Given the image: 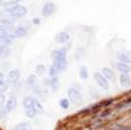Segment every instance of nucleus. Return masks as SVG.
Segmentation results:
<instances>
[{"label":"nucleus","instance_id":"nucleus-1","mask_svg":"<svg viewBox=\"0 0 131 130\" xmlns=\"http://www.w3.org/2000/svg\"><path fill=\"white\" fill-rule=\"evenodd\" d=\"M7 13H9V15L15 19H19L22 17H24L27 14V9L25 8L22 5H16L15 7H13L12 9H9Z\"/></svg>","mask_w":131,"mask_h":130},{"label":"nucleus","instance_id":"nucleus-2","mask_svg":"<svg viewBox=\"0 0 131 130\" xmlns=\"http://www.w3.org/2000/svg\"><path fill=\"white\" fill-rule=\"evenodd\" d=\"M67 95H69V99L73 104H80L82 102L81 92L74 87H70L69 90H67Z\"/></svg>","mask_w":131,"mask_h":130},{"label":"nucleus","instance_id":"nucleus-3","mask_svg":"<svg viewBox=\"0 0 131 130\" xmlns=\"http://www.w3.org/2000/svg\"><path fill=\"white\" fill-rule=\"evenodd\" d=\"M94 79H95L96 83H97L100 88H103L104 90H108V89H110V81L103 75L102 72H95Z\"/></svg>","mask_w":131,"mask_h":130},{"label":"nucleus","instance_id":"nucleus-4","mask_svg":"<svg viewBox=\"0 0 131 130\" xmlns=\"http://www.w3.org/2000/svg\"><path fill=\"white\" fill-rule=\"evenodd\" d=\"M19 79H21V71L18 69H14L8 73L6 82L10 86V84H15L16 82H18Z\"/></svg>","mask_w":131,"mask_h":130},{"label":"nucleus","instance_id":"nucleus-5","mask_svg":"<svg viewBox=\"0 0 131 130\" xmlns=\"http://www.w3.org/2000/svg\"><path fill=\"white\" fill-rule=\"evenodd\" d=\"M14 30V25L8 19H5V18H1L0 19V32L2 34H8Z\"/></svg>","mask_w":131,"mask_h":130},{"label":"nucleus","instance_id":"nucleus-6","mask_svg":"<svg viewBox=\"0 0 131 130\" xmlns=\"http://www.w3.org/2000/svg\"><path fill=\"white\" fill-rule=\"evenodd\" d=\"M54 66L58 70V72L65 71L67 67V59L66 57H57L54 59Z\"/></svg>","mask_w":131,"mask_h":130},{"label":"nucleus","instance_id":"nucleus-7","mask_svg":"<svg viewBox=\"0 0 131 130\" xmlns=\"http://www.w3.org/2000/svg\"><path fill=\"white\" fill-rule=\"evenodd\" d=\"M55 10H56V6H55V4H52V2H47V4L42 7L41 14H42L43 17H49Z\"/></svg>","mask_w":131,"mask_h":130},{"label":"nucleus","instance_id":"nucleus-8","mask_svg":"<svg viewBox=\"0 0 131 130\" xmlns=\"http://www.w3.org/2000/svg\"><path fill=\"white\" fill-rule=\"evenodd\" d=\"M27 34V30L23 26H16L10 32L12 38H23Z\"/></svg>","mask_w":131,"mask_h":130},{"label":"nucleus","instance_id":"nucleus-9","mask_svg":"<svg viewBox=\"0 0 131 130\" xmlns=\"http://www.w3.org/2000/svg\"><path fill=\"white\" fill-rule=\"evenodd\" d=\"M55 41L59 45H64L66 42L70 41V34L67 32H58V33L55 36Z\"/></svg>","mask_w":131,"mask_h":130},{"label":"nucleus","instance_id":"nucleus-10","mask_svg":"<svg viewBox=\"0 0 131 130\" xmlns=\"http://www.w3.org/2000/svg\"><path fill=\"white\" fill-rule=\"evenodd\" d=\"M5 107L7 109L8 113H9V112L14 111V110L17 107V99H16V97H14V96L9 97V98L7 99V103H6V105H5Z\"/></svg>","mask_w":131,"mask_h":130},{"label":"nucleus","instance_id":"nucleus-11","mask_svg":"<svg viewBox=\"0 0 131 130\" xmlns=\"http://www.w3.org/2000/svg\"><path fill=\"white\" fill-rule=\"evenodd\" d=\"M102 74L108 80V81H112V82L115 81V73L113 72V70L108 69V67H103L102 69Z\"/></svg>","mask_w":131,"mask_h":130},{"label":"nucleus","instance_id":"nucleus-12","mask_svg":"<svg viewBox=\"0 0 131 130\" xmlns=\"http://www.w3.org/2000/svg\"><path fill=\"white\" fill-rule=\"evenodd\" d=\"M116 69L119 70L120 73L129 74L131 72V65L130 64H125V63H121V62H117V63H116Z\"/></svg>","mask_w":131,"mask_h":130},{"label":"nucleus","instance_id":"nucleus-13","mask_svg":"<svg viewBox=\"0 0 131 130\" xmlns=\"http://www.w3.org/2000/svg\"><path fill=\"white\" fill-rule=\"evenodd\" d=\"M34 99L36 98H33V97H31V96H26V97H24L23 98V106H24V109L25 110H30V109H34Z\"/></svg>","mask_w":131,"mask_h":130},{"label":"nucleus","instance_id":"nucleus-14","mask_svg":"<svg viewBox=\"0 0 131 130\" xmlns=\"http://www.w3.org/2000/svg\"><path fill=\"white\" fill-rule=\"evenodd\" d=\"M13 44V39H12V36L10 34H1L0 36V45L1 46H10Z\"/></svg>","mask_w":131,"mask_h":130},{"label":"nucleus","instance_id":"nucleus-15","mask_svg":"<svg viewBox=\"0 0 131 130\" xmlns=\"http://www.w3.org/2000/svg\"><path fill=\"white\" fill-rule=\"evenodd\" d=\"M119 80H120V84L122 87H128V86H130V83H131V78H130L129 74L121 73Z\"/></svg>","mask_w":131,"mask_h":130},{"label":"nucleus","instance_id":"nucleus-16","mask_svg":"<svg viewBox=\"0 0 131 130\" xmlns=\"http://www.w3.org/2000/svg\"><path fill=\"white\" fill-rule=\"evenodd\" d=\"M117 59L121 63H125V64H130L131 63V57L129 55V52H120L117 55Z\"/></svg>","mask_w":131,"mask_h":130},{"label":"nucleus","instance_id":"nucleus-17","mask_svg":"<svg viewBox=\"0 0 131 130\" xmlns=\"http://www.w3.org/2000/svg\"><path fill=\"white\" fill-rule=\"evenodd\" d=\"M12 130H32V126L29 122H21L13 127Z\"/></svg>","mask_w":131,"mask_h":130},{"label":"nucleus","instance_id":"nucleus-18","mask_svg":"<svg viewBox=\"0 0 131 130\" xmlns=\"http://www.w3.org/2000/svg\"><path fill=\"white\" fill-rule=\"evenodd\" d=\"M79 75L82 80H87L88 77H89V71H88V67L85 65H82V66L79 67Z\"/></svg>","mask_w":131,"mask_h":130},{"label":"nucleus","instance_id":"nucleus-19","mask_svg":"<svg viewBox=\"0 0 131 130\" xmlns=\"http://www.w3.org/2000/svg\"><path fill=\"white\" fill-rule=\"evenodd\" d=\"M58 86H59V80L57 77H54V78L50 79V88L54 92H56L58 90Z\"/></svg>","mask_w":131,"mask_h":130},{"label":"nucleus","instance_id":"nucleus-20","mask_svg":"<svg viewBox=\"0 0 131 130\" xmlns=\"http://www.w3.org/2000/svg\"><path fill=\"white\" fill-rule=\"evenodd\" d=\"M37 83H38V79H37V77L34 75V74H31V75H29L27 77V79H26V84L27 86H30V87H36L37 86Z\"/></svg>","mask_w":131,"mask_h":130},{"label":"nucleus","instance_id":"nucleus-21","mask_svg":"<svg viewBox=\"0 0 131 130\" xmlns=\"http://www.w3.org/2000/svg\"><path fill=\"white\" fill-rule=\"evenodd\" d=\"M51 57H54V59L57 58V57H66V48H62V49H58V50H55L51 54Z\"/></svg>","mask_w":131,"mask_h":130},{"label":"nucleus","instance_id":"nucleus-22","mask_svg":"<svg viewBox=\"0 0 131 130\" xmlns=\"http://www.w3.org/2000/svg\"><path fill=\"white\" fill-rule=\"evenodd\" d=\"M46 72V66L43 64H38L36 66V73L38 75H43Z\"/></svg>","mask_w":131,"mask_h":130},{"label":"nucleus","instance_id":"nucleus-23","mask_svg":"<svg viewBox=\"0 0 131 130\" xmlns=\"http://www.w3.org/2000/svg\"><path fill=\"white\" fill-rule=\"evenodd\" d=\"M59 106L62 107L63 110H67L70 106V99L69 98H62L59 99Z\"/></svg>","mask_w":131,"mask_h":130},{"label":"nucleus","instance_id":"nucleus-24","mask_svg":"<svg viewBox=\"0 0 131 130\" xmlns=\"http://www.w3.org/2000/svg\"><path fill=\"white\" fill-rule=\"evenodd\" d=\"M34 110H37L38 113H42L43 112V106H42V104L37 98L34 99Z\"/></svg>","mask_w":131,"mask_h":130},{"label":"nucleus","instance_id":"nucleus-25","mask_svg":"<svg viewBox=\"0 0 131 130\" xmlns=\"http://www.w3.org/2000/svg\"><path fill=\"white\" fill-rule=\"evenodd\" d=\"M25 113H26V115L29 116V117H31V119H32V117H34V116H37V114H39L37 110H34V109L25 110Z\"/></svg>","mask_w":131,"mask_h":130},{"label":"nucleus","instance_id":"nucleus-26","mask_svg":"<svg viewBox=\"0 0 131 130\" xmlns=\"http://www.w3.org/2000/svg\"><path fill=\"white\" fill-rule=\"evenodd\" d=\"M58 73H59L58 70H57L56 67L54 66V65H52V66L49 69V75L51 77V78H54V77H57V74H58Z\"/></svg>","mask_w":131,"mask_h":130},{"label":"nucleus","instance_id":"nucleus-27","mask_svg":"<svg viewBox=\"0 0 131 130\" xmlns=\"http://www.w3.org/2000/svg\"><path fill=\"white\" fill-rule=\"evenodd\" d=\"M8 87H9V84L7 83L6 81L1 82V83H0V94H4V92L8 89Z\"/></svg>","mask_w":131,"mask_h":130},{"label":"nucleus","instance_id":"nucleus-28","mask_svg":"<svg viewBox=\"0 0 131 130\" xmlns=\"http://www.w3.org/2000/svg\"><path fill=\"white\" fill-rule=\"evenodd\" d=\"M5 103H6V96H5V94H0V109Z\"/></svg>","mask_w":131,"mask_h":130},{"label":"nucleus","instance_id":"nucleus-29","mask_svg":"<svg viewBox=\"0 0 131 130\" xmlns=\"http://www.w3.org/2000/svg\"><path fill=\"white\" fill-rule=\"evenodd\" d=\"M5 81V75H4V73L2 72H0V83L1 82H4Z\"/></svg>","mask_w":131,"mask_h":130},{"label":"nucleus","instance_id":"nucleus-30","mask_svg":"<svg viewBox=\"0 0 131 130\" xmlns=\"http://www.w3.org/2000/svg\"><path fill=\"white\" fill-rule=\"evenodd\" d=\"M39 23H40V19L39 18H33V24H37V25H38Z\"/></svg>","mask_w":131,"mask_h":130},{"label":"nucleus","instance_id":"nucleus-31","mask_svg":"<svg viewBox=\"0 0 131 130\" xmlns=\"http://www.w3.org/2000/svg\"><path fill=\"white\" fill-rule=\"evenodd\" d=\"M15 2H17V4H18V2H22V1H24V0H14Z\"/></svg>","mask_w":131,"mask_h":130},{"label":"nucleus","instance_id":"nucleus-32","mask_svg":"<svg viewBox=\"0 0 131 130\" xmlns=\"http://www.w3.org/2000/svg\"><path fill=\"white\" fill-rule=\"evenodd\" d=\"M129 55H130V57H131V52H129Z\"/></svg>","mask_w":131,"mask_h":130}]
</instances>
